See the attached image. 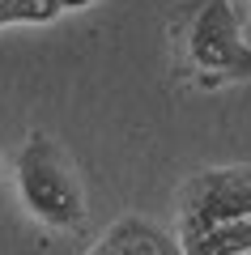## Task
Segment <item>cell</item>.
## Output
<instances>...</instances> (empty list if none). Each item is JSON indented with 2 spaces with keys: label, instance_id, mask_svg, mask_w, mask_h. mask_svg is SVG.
Listing matches in <instances>:
<instances>
[{
  "label": "cell",
  "instance_id": "7a4b0ae2",
  "mask_svg": "<svg viewBox=\"0 0 251 255\" xmlns=\"http://www.w3.org/2000/svg\"><path fill=\"white\" fill-rule=\"evenodd\" d=\"M17 191L26 209L51 230H81L85 226V196H81L77 170L68 166L64 149L47 132L21 145L17 153Z\"/></svg>",
  "mask_w": 251,
  "mask_h": 255
},
{
  "label": "cell",
  "instance_id": "52a82bcc",
  "mask_svg": "<svg viewBox=\"0 0 251 255\" xmlns=\"http://www.w3.org/2000/svg\"><path fill=\"white\" fill-rule=\"evenodd\" d=\"M85 4H98V0H60V9H85Z\"/></svg>",
  "mask_w": 251,
  "mask_h": 255
},
{
  "label": "cell",
  "instance_id": "5b68a950",
  "mask_svg": "<svg viewBox=\"0 0 251 255\" xmlns=\"http://www.w3.org/2000/svg\"><path fill=\"white\" fill-rule=\"evenodd\" d=\"M183 251H188V255H247V251H251V217L209 230L205 238L188 243Z\"/></svg>",
  "mask_w": 251,
  "mask_h": 255
},
{
  "label": "cell",
  "instance_id": "8992f818",
  "mask_svg": "<svg viewBox=\"0 0 251 255\" xmlns=\"http://www.w3.org/2000/svg\"><path fill=\"white\" fill-rule=\"evenodd\" d=\"M60 13V0H0V26L13 21H51Z\"/></svg>",
  "mask_w": 251,
  "mask_h": 255
},
{
  "label": "cell",
  "instance_id": "277c9868",
  "mask_svg": "<svg viewBox=\"0 0 251 255\" xmlns=\"http://www.w3.org/2000/svg\"><path fill=\"white\" fill-rule=\"evenodd\" d=\"M90 255H188L183 243L171 234V230H162L158 221L149 217H119L107 234L94 243Z\"/></svg>",
  "mask_w": 251,
  "mask_h": 255
},
{
  "label": "cell",
  "instance_id": "6da1fadb",
  "mask_svg": "<svg viewBox=\"0 0 251 255\" xmlns=\"http://www.w3.org/2000/svg\"><path fill=\"white\" fill-rule=\"evenodd\" d=\"M179 60L205 73V85L251 77V43L243 38V21L234 0H192L175 13Z\"/></svg>",
  "mask_w": 251,
  "mask_h": 255
},
{
  "label": "cell",
  "instance_id": "3957f363",
  "mask_svg": "<svg viewBox=\"0 0 251 255\" xmlns=\"http://www.w3.org/2000/svg\"><path fill=\"white\" fill-rule=\"evenodd\" d=\"M251 217V166H222L200 170L183 183L179 196V221H183V247L205 238L209 230Z\"/></svg>",
  "mask_w": 251,
  "mask_h": 255
}]
</instances>
